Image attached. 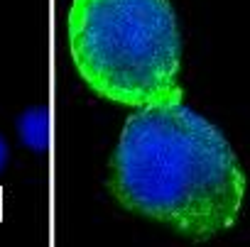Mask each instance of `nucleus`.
Segmentation results:
<instances>
[{
  "mask_svg": "<svg viewBox=\"0 0 250 247\" xmlns=\"http://www.w3.org/2000/svg\"><path fill=\"white\" fill-rule=\"evenodd\" d=\"M110 189L128 210L189 240H211L235 225L245 176L223 133L179 100L128 117Z\"/></svg>",
  "mask_w": 250,
  "mask_h": 247,
  "instance_id": "nucleus-1",
  "label": "nucleus"
},
{
  "mask_svg": "<svg viewBox=\"0 0 250 247\" xmlns=\"http://www.w3.org/2000/svg\"><path fill=\"white\" fill-rule=\"evenodd\" d=\"M69 49L86 86L113 103H179L182 39L169 0H71Z\"/></svg>",
  "mask_w": 250,
  "mask_h": 247,
  "instance_id": "nucleus-2",
  "label": "nucleus"
},
{
  "mask_svg": "<svg viewBox=\"0 0 250 247\" xmlns=\"http://www.w3.org/2000/svg\"><path fill=\"white\" fill-rule=\"evenodd\" d=\"M18 133H20V140L35 150V152H42L49 147V113L44 108H30L20 115L18 120Z\"/></svg>",
  "mask_w": 250,
  "mask_h": 247,
  "instance_id": "nucleus-3",
  "label": "nucleus"
},
{
  "mask_svg": "<svg viewBox=\"0 0 250 247\" xmlns=\"http://www.w3.org/2000/svg\"><path fill=\"white\" fill-rule=\"evenodd\" d=\"M5 162H8V145H5L3 137H0V169L5 167Z\"/></svg>",
  "mask_w": 250,
  "mask_h": 247,
  "instance_id": "nucleus-4",
  "label": "nucleus"
}]
</instances>
